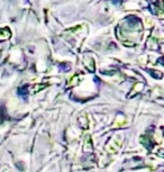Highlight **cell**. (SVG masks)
<instances>
[{
  "mask_svg": "<svg viewBox=\"0 0 164 172\" xmlns=\"http://www.w3.org/2000/svg\"><path fill=\"white\" fill-rule=\"evenodd\" d=\"M120 1H121V0H113V2L114 3H119Z\"/></svg>",
  "mask_w": 164,
  "mask_h": 172,
  "instance_id": "6da1fadb",
  "label": "cell"
}]
</instances>
